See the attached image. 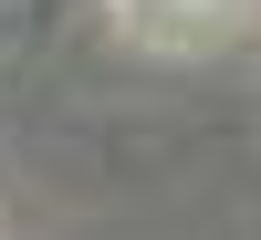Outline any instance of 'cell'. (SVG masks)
Here are the masks:
<instances>
[{
  "instance_id": "6da1fadb",
  "label": "cell",
  "mask_w": 261,
  "mask_h": 240,
  "mask_svg": "<svg viewBox=\"0 0 261 240\" xmlns=\"http://www.w3.org/2000/svg\"><path fill=\"white\" fill-rule=\"evenodd\" d=\"M115 11L136 21V32H220L241 0H115Z\"/></svg>"
}]
</instances>
